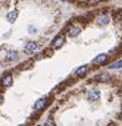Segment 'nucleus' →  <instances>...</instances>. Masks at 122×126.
<instances>
[{
    "label": "nucleus",
    "instance_id": "7",
    "mask_svg": "<svg viewBox=\"0 0 122 126\" xmlns=\"http://www.w3.org/2000/svg\"><path fill=\"white\" fill-rule=\"evenodd\" d=\"M17 51H15V50H10L8 54H6V60L8 61H16L17 60Z\"/></svg>",
    "mask_w": 122,
    "mask_h": 126
},
{
    "label": "nucleus",
    "instance_id": "5",
    "mask_svg": "<svg viewBox=\"0 0 122 126\" xmlns=\"http://www.w3.org/2000/svg\"><path fill=\"white\" fill-rule=\"evenodd\" d=\"M47 105V100L44 97V99H40V100H38L36 101V104H35V110H41V109H44V107Z\"/></svg>",
    "mask_w": 122,
    "mask_h": 126
},
{
    "label": "nucleus",
    "instance_id": "16",
    "mask_svg": "<svg viewBox=\"0 0 122 126\" xmlns=\"http://www.w3.org/2000/svg\"><path fill=\"white\" fill-rule=\"evenodd\" d=\"M3 101H4V97H3L1 95H0V105H1V104H3Z\"/></svg>",
    "mask_w": 122,
    "mask_h": 126
},
{
    "label": "nucleus",
    "instance_id": "8",
    "mask_svg": "<svg viewBox=\"0 0 122 126\" xmlns=\"http://www.w3.org/2000/svg\"><path fill=\"white\" fill-rule=\"evenodd\" d=\"M107 59H108V56H107V55H105V54H102V55H98V56L94 60V64H96V65L105 64V63L107 61Z\"/></svg>",
    "mask_w": 122,
    "mask_h": 126
},
{
    "label": "nucleus",
    "instance_id": "13",
    "mask_svg": "<svg viewBox=\"0 0 122 126\" xmlns=\"http://www.w3.org/2000/svg\"><path fill=\"white\" fill-rule=\"evenodd\" d=\"M31 65H32V61L31 60H29V61H25L23 65H19V70H25V69H29V67H31Z\"/></svg>",
    "mask_w": 122,
    "mask_h": 126
},
{
    "label": "nucleus",
    "instance_id": "4",
    "mask_svg": "<svg viewBox=\"0 0 122 126\" xmlns=\"http://www.w3.org/2000/svg\"><path fill=\"white\" fill-rule=\"evenodd\" d=\"M36 49H38V44L35 43V41H30V43H27V44H26V46H25V51H26V52H29V54L34 52Z\"/></svg>",
    "mask_w": 122,
    "mask_h": 126
},
{
    "label": "nucleus",
    "instance_id": "3",
    "mask_svg": "<svg viewBox=\"0 0 122 126\" xmlns=\"http://www.w3.org/2000/svg\"><path fill=\"white\" fill-rule=\"evenodd\" d=\"M100 97H101V93L97 91V90H90V91H89V99L91 101H96Z\"/></svg>",
    "mask_w": 122,
    "mask_h": 126
},
{
    "label": "nucleus",
    "instance_id": "10",
    "mask_svg": "<svg viewBox=\"0 0 122 126\" xmlns=\"http://www.w3.org/2000/svg\"><path fill=\"white\" fill-rule=\"evenodd\" d=\"M1 82H3L4 86H10V85L13 84V76H11V75H5V76L3 78Z\"/></svg>",
    "mask_w": 122,
    "mask_h": 126
},
{
    "label": "nucleus",
    "instance_id": "11",
    "mask_svg": "<svg viewBox=\"0 0 122 126\" xmlns=\"http://www.w3.org/2000/svg\"><path fill=\"white\" fill-rule=\"evenodd\" d=\"M108 21H110V17L107 15H102V16H100L98 19H97V23L100 25H107Z\"/></svg>",
    "mask_w": 122,
    "mask_h": 126
},
{
    "label": "nucleus",
    "instance_id": "6",
    "mask_svg": "<svg viewBox=\"0 0 122 126\" xmlns=\"http://www.w3.org/2000/svg\"><path fill=\"white\" fill-rule=\"evenodd\" d=\"M17 15H19V13H17V10H13V11H10L9 14H8V21L9 23H15L16 21V19H17Z\"/></svg>",
    "mask_w": 122,
    "mask_h": 126
},
{
    "label": "nucleus",
    "instance_id": "14",
    "mask_svg": "<svg viewBox=\"0 0 122 126\" xmlns=\"http://www.w3.org/2000/svg\"><path fill=\"white\" fill-rule=\"evenodd\" d=\"M122 67V61L120 60V61H116L115 64H112V65H110V69H112V70H115V69H121Z\"/></svg>",
    "mask_w": 122,
    "mask_h": 126
},
{
    "label": "nucleus",
    "instance_id": "12",
    "mask_svg": "<svg viewBox=\"0 0 122 126\" xmlns=\"http://www.w3.org/2000/svg\"><path fill=\"white\" fill-rule=\"evenodd\" d=\"M87 70H89V67H87V66H81V67H79L76 70V75L77 76H85L86 73H87Z\"/></svg>",
    "mask_w": 122,
    "mask_h": 126
},
{
    "label": "nucleus",
    "instance_id": "9",
    "mask_svg": "<svg viewBox=\"0 0 122 126\" xmlns=\"http://www.w3.org/2000/svg\"><path fill=\"white\" fill-rule=\"evenodd\" d=\"M62 44H64V38L62 36H59L52 41V46H54L55 49H60L62 46Z\"/></svg>",
    "mask_w": 122,
    "mask_h": 126
},
{
    "label": "nucleus",
    "instance_id": "17",
    "mask_svg": "<svg viewBox=\"0 0 122 126\" xmlns=\"http://www.w3.org/2000/svg\"><path fill=\"white\" fill-rule=\"evenodd\" d=\"M90 1H92L94 4H96V3H98V1H100V0H90Z\"/></svg>",
    "mask_w": 122,
    "mask_h": 126
},
{
    "label": "nucleus",
    "instance_id": "15",
    "mask_svg": "<svg viewBox=\"0 0 122 126\" xmlns=\"http://www.w3.org/2000/svg\"><path fill=\"white\" fill-rule=\"evenodd\" d=\"M45 125H54V122H52L51 120H47V121L45 122Z\"/></svg>",
    "mask_w": 122,
    "mask_h": 126
},
{
    "label": "nucleus",
    "instance_id": "1",
    "mask_svg": "<svg viewBox=\"0 0 122 126\" xmlns=\"http://www.w3.org/2000/svg\"><path fill=\"white\" fill-rule=\"evenodd\" d=\"M94 80H97L100 82H107L111 80V75L107 74V73H103V74H100V75H96L94 78Z\"/></svg>",
    "mask_w": 122,
    "mask_h": 126
},
{
    "label": "nucleus",
    "instance_id": "2",
    "mask_svg": "<svg viewBox=\"0 0 122 126\" xmlns=\"http://www.w3.org/2000/svg\"><path fill=\"white\" fill-rule=\"evenodd\" d=\"M80 32H81V28H79V26H71V28L68 29V36L70 38H76Z\"/></svg>",
    "mask_w": 122,
    "mask_h": 126
}]
</instances>
